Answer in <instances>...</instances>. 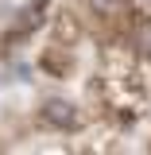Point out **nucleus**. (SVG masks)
I'll use <instances>...</instances> for the list:
<instances>
[{"label": "nucleus", "instance_id": "nucleus-2", "mask_svg": "<svg viewBox=\"0 0 151 155\" xmlns=\"http://www.w3.org/2000/svg\"><path fill=\"white\" fill-rule=\"evenodd\" d=\"M77 35H81V31H77V19L70 16V12H58L54 16V43L70 51V47L77 43Z\"/></svg>", "mask_w": 151, "mask_h": 155}, {"label": "nucleus", "instance_id": "nucleus-1", "mask_svg": "<svg viewBox=\"0 0 151 155\" xmlns=\"http://www.w3.org/2000/svg\"><path fill=\"white\" fill-rule=\"evenodd\" d=\"M39 120H43L47 128H70V124H74V109H70L62 97H43Z\"/></svg>", "mask_w": 151, "mask_h": 155}]
</instances>
